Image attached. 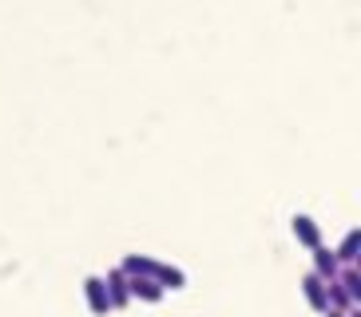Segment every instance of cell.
<instances>
[{"mask_svg":"<svg viewBox=\"0 0 361 317\" xmlns=\"http://www.w3.org/2000/svg\"><path fill=\"white\" fill-rule=\"evenodd\" d=\"M84 302H87V309H92L96 317L111 313V297H107V285H104V278H99V274L84 278Z\"/></svg>","mask_w":361,"mask_h":317,"instance_id":"obj_1","label":"cell"},{"mask_svg":"<svg viewBox=\"0 0 361 317\" xmlns=\"http://www.w3.org/2000/svg\"><path fill=\"white\" fill-rule=\"evenodd\" d=\"M128 294H131V302H147V306H159L163 302V290L155 278H143V274H135V278H128Z\"/></svg>","mask_w":361,"mask_h":317,"instance_id":"obj_2","label":"cell"},{"mask_svg":"<svg viewBox=\"0 0 361 317\" xmlns=\"http://www.w3.org/2000/svg\"><path fill=\"white\" fill-rule=\"evenodd\" d=\"M104 285H107V297H111V309H128L131 306V294H128V274L123 270H107V278H104Z\"/></svg>","mask_w":361,"mask_h":317,"instance_id":"obj_3","label":"cell"},{"mask_svg":"<svg viewBox=\"0 0 361 317\" xmlns=\"http://www.w3.org/2000/svg\"><path fill=\"white\" fill-rule=\"evenodd\" d=\"M302 297H306L310 309H318V313H326L329 302H326V278H318L314 270H310L306 278H302Z\"/></svg>","mask_w":361,"mask_h":317,"instance_id":"obj_4","label":"cell"},{"mask_svg":"<svg viewBox=\"0 0 361 317\" xmlns=\"http://www.w3.org/2000/svg\"><path fill=\"white\" fill-rule=\"evenodd\" d=\"M294 238H298V246L314 250V246L322 242V226L310 218V214H294Z\"/></svg>","mask_w":361,"mask_h":317,"instance_id":"obj_5","label":"cell"},{"mask_svg":"<svg viewBox=\"0 0 361 317\" xmlns=\"http://www.w3.org/2000/svg\"><path fill=\"white\" fill-rule=\"evenodd\" d=\"M310 254H314V274H318V278H326V282H329V278H334V274L341 270L338 254L329 250V246H322V242H318V246H314Z\"/></svg>","mask_w":361,"mask_h":317,"instance_id":"obj_6","label":"cell"},{"mask_svg":"<svg viewBox=\"0 0 361 317\" xmlns=\"http://www.w3.org/2000/svg\"><path fill=\"white\" fill-rule=\"evenodd\" d=\"M155 258H147V254H123V262H119V270L128 278H135V274H143V278H155Z\"/></svg>","mask_w":361,"mask_h":317,"instance_id":"obj_7","label":"cell"},{"mask_svg":"<svg viewBox=\"0 0 361 317\" xmlns=\"http://www.w3.org/2000/svg\"><path fill=\"white\" fill-rule=\"evenodd\" d=\"M334 254H338L341 266H357V258H361V230H350V234H345V238H341V246H338Z\"/></svg>","mask_w":361,"mask_h":317,"instance_id":"obj_8","label":"cell"},{"mask_svg":"<svg viewBox=\"0 0 361 317\" xmlns=\"http://www.w3.org/2000/svg\"><path fill=\"white\" fill-rule=\"evenodd\" d=\"M155 282H159L163 290H183V285H187V274H183L179 266L159 262V266H155Z\"/></svg>","mask_w":361,"mask_h":317,"instance_id":"obj_9","label":"cell"},{"mask_svg":"<svg viewBox=\"0 0 361 317\" xmlns=\"http://www.w3.org/2000/svg\"><path fill=\"white\" fill-rule=\"evenodd\" d=\"M334 278H338L341 290H345V294H350V302L357 306V302H361V274H357V266H341Z\"/></svg>","mask_w":361,"mask_h":317,"instance_id":"obj_10","label":"cell"},{"mask_svg":"<svg viewBox=\"0 0 361 317\" xmlns=\"http://www.w3.org/2000/svg\"><path fill=\"white\" fill-rule=\"evenodd\" d=\"M326 302H329V309H341V313H345V309H353L350 294L341 290V282H338V278H329V282H326Z\"/></svg>","mask_w":361,"mask_h":317,"instance_id":"obj_11","label":"cell"},{"mask_svg":"<svg viewBox=\"0 0 361 317\" xmlns=\"http://www.w3.org/2000/svg\"><path fill=\"white\" fill-rule=\"evenodd\" d=\"M326 317H350V313H341V309H326Z\"/></svg>","mask_w":361,"mask_h":317,"instance_id":"obj_12","label":"cell"}]
</instances>
